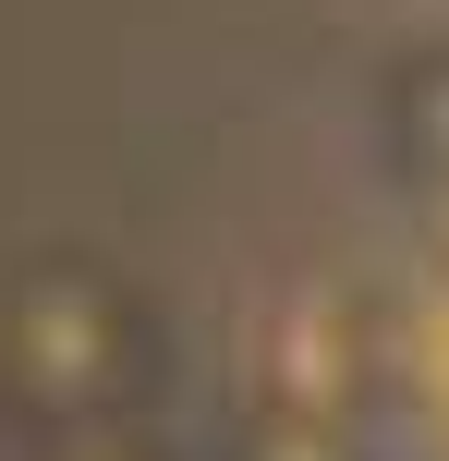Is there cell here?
<instances>
[{"label": "cell", "mask_w": 449, "mask_h": 461, "mask_svg": "<svg viewBox=\"0 0 449 461\" xmlns=\"http://www.w3.org/2000/svg\"><path fill=\"white\" fill-rule=\"evenodd\" d=\"M158 303L121 279L110 255H24L0 267V425L13 438H85V425H134L158 401Z\"/></svg>", "instance_id": "6da1fadb"}, {"label": "cell", "mask_w": 449, "mask_h": 461, "mask_svg": "<svg viewBox=\"0 0 449 461\" xmlns=\"http://www.w3.org/2000/svg\"><path fill=\"white\" fill-rule=\"evenodd\" d=\"M243 401H364L377 413V328L353 292H280L256 303V328L231 340Z\"/></svg>", "instance_id": "7a4b0ae2"}, {"label": "cell", "mask_w": 449, "mask_h": 461, "mask_svg": "<svg viewBox=\"0 0 449 461\" xmlns=\"http://www.w3.org/2000/svg\"><path fill=\"white\" fill-rule=\"evenodd\" d=\"M219 461H377V438H364V401H243L231 389Z\"/></svg>", "instance_id": "3957f363"}, {"label": "cell", "mask_w": 449, "mask_h": 461, "mask_svg": "<svg viewBox=\"0 0 449 461\" xmlns=\"http://www.w3.org/2000/svg\"><path fill=\"white\" fill-rule=\"evenodd\" d=\"M389 134H401V170H413V183H437V194H449V49L401 73V110H389Z\"/></svg>", "instance_id": "277c9868"}, {"label": "cell", "mask_w": 449, "mask_h": 461, "mask_svg": "<svg viewBox=\"0 0 449 461\" xmlns=\"http://www.w3.org/2000/svg\"><path fill=\"white\" fill-rule=\"evenodd\" d=\"M24 461H183V438L134 413V425H85V438H24Z\"/></svg>", "instance_id": "5b68a950"}, {"label": "cell", "mask_w": 449, "mask_h": 461, "mask_svg": "<svg viewBox=\"0 0 449 461\" xmlns=\"http://www.w3.org/2000/svg\"><path fill=\"white\" fill-rule=\"evenodd\" d=\"M426 461H449V449H426Z\"/></svg>", "instance_id": "8992f818"}]
</instances>
